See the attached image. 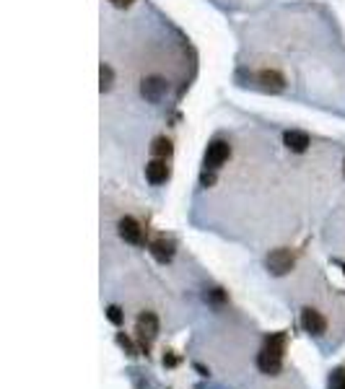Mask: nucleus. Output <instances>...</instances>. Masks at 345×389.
<instances>
[{
	"mask_svg": "<svg viewBox=\"0 0 345 389\" xmlns=\"http://www.w3.org/2000/svg\"><path fill=\"white\" fill-rule=\"evenodd\" d=\"M135 338H138L140 353L148 356V350L153 345V340L158 338V317L153 311H143L135 320Z\"/></svg>",
	"mask_w": 345,
	"mask_h": 389,
	"instance_id": "1",
	"label": "nucleus"
},
{
	"mask_svg": "<svg viewBox=\"0 0 345 389\" xmlns=\"http://www.w3.org/2000/svg\"><path fill=\"white\" fill-rule=\"evenodd\" d=\"M296 265V257L291 249H286V247H280V249H273V252L265 257V267L270 275H276V278H280V275H288V272L294 270Z\"/></svg>",
	"mask_w": 345,
	"mask_h": 389,
	"instance_id": "2",
	"label": "nucleus"
},
{
	"mask_svg": "<svg viewBox=\"0 0 345 389\" xmlns=\"http://www.w3.org/2000/svg\"><path fill=\"white\" fill-rule=\"evenodd\" d=\"M169 81L164 76H148L140 81V97L146 99L148 104H158L161 99L167 97Z\"/></svg>",
	"mask_w": 345,
	"mask_h": 389,
	"instance_id": "3",
	"label": "nucleus"
},
{
	"mask_svg": "<svg viewBox=\"0 0 345 389\" xmlns=\"http://www.w3.org/2000/svg\"><path fill=\"white\" fill-rule=\"evenodd\" d=\"M228 158H231V146H228V140L224 138H216V140H210L205 148V169H221V166L226 164Z\"/></svg>",
	"mask_w": 345,
	"mask_h": 389,
	"instance_id": "4",
	"label": "nucleus"
},
{
	"mask_svg": "<svg viewBox=\"0 0 345 389\" xmlns=\"http://www.w3.org/2000/svg\"><path fill=\"white\" fill-rule=\"evenodd\" d=\"M148 252L153 254L156 263L169 265L174 260V254H177V242H174L171 236H167V233H161V236H156L153 242L148 244Z\"/></svg>",
	"mask_w": 345,
	"mask_h": 389,
	"instance_id": "5",
	"label": "nucleus"
},
{
	"mask_svg": "<svg viewBox=\"0 0 345 389\" xmlns=\"http://www.w3.org/2000/svg\"><path fill=\"white\" fill-rule=\"evenodd\" d=\"M301 327H304V332H309V335L322 338L327 332V320L322 317V311H317L314 306H304V309H301Z\"/></svg>",
	"mask_w": 345,
	"mask_h": 389,
	"instance_id": "6",
	"label": "nucleus"
},
{
	"mask_svg": "<svg viewBox=\"0 0 345 389\" xmlns=\"http://www.w3.org/2000/svg\"><path fill=\"white\" fill-rule=\"evenodd\" d=\"M255 81L260 83L262 91H267V94H280V91L286 88V76H283L280 70H260L255 76Z\"/></svg>",
	"mask_w": 345,
	"mask_h": 389,
	"instance_id": "7",
	"label": "nucleus"
},
{
	"mask_svg": "<svg viewBox=\"0 0 345 389\" xmlns=\"http://www.w3.org/2000/svg\"><path fill=\"white\" fill-rule=\"evenodd\" d=\"M169 176H171V169H169V158H153L146 164V179L153 187L167 185Z\"/></svg>",
	"mask_w": 345,
	"mask_h": 389,
	"instance_id": "8",
	"label": "nucleus"
},
{
	"mask_svg": "<svg viewBox=\"0 0 345 389\" xmlns=\"http://www.w3.org/2000/svg\"><path fill=\"white\" fill-rule=\"evenodd\" d=\"M257 369L262 371V374H267V376H278L280 369H283V356L262 348L260 353H257Z\"/></svg>",
	"mask_w": 345,
	"mask_h": 389,
	"instance_id": "9",
	"label": "nucleus"
},
{
	"mask_svg": "<svg viewBox=\"0 0 345 389\" xmlns=\"http://www.w3.org/2000/svg\"><path fill=\"white\" fill-rule=\"evenodd\" d=\"M117 233L128 244H135V247H140V244H143V229H140V224L135 221V218H133V215H125V218H119Z\"/></svg>",
	"mask_w": 345,
	"mask_h": 389,
	"instance_id": "10",
	"label": "nucleus"
},
{
	"mask_svg": "<svg viewBox=\"0 0 345 389\" xmlns=\"http://www.w3.org/2000/svg\"><path fill=\"white\" fill-rule=\"evenodd\" d=\"M283 146H286L291 154H306L309 146H312V138L306 135L304 130H286V133H283Z\"/></svg>",
	"mask_w": 345,
	"mask_h": 389,
	"instance_id": "11",
	"label": "nucleus"
},
{
	"mask_svg": "<svg viewBox=\"0 0 345 389\" xmlns=\"http://www.w3.org/2000/svg\"><path fill=\"white\" fill-rule=\"evenodd\" d=\"M112 86H115V70H112V65L101 63V68H99V88H101V94L112 91Z\"/></svg>",
	"mask_w": 345,
	"mask_h": 389,
	"instance_id": "12",
	"label": "nucleus"
},
{
	"mask_svg": "<svg viewBox=\"0 0 345 389\" xmlns=\"http://www.w3.org/2000/svg\"><path fill=\"white\" fill-rule=\"evenodd\" d=\"M262 348L273 350V353H280L283 356V350H286V332H273V335H267L265 338V345Z\"/></svg>",
	"mask_w": 345,
	"mask_h": 389,
	"instance_id": "13",
	"label": "nucleus"
},
{
	"mask_svg": "<svg viewBox=\"0 0 345 389\" xmlns=\"http://www.w3.org/2000/svg\"><path fill=\"white\" fill-rule=\"evenodd\" d=\"M151 154H153V158H169L171 156V140L169 138H156L153 143H151Z\"/></svg>",
	"mask_w": 345,
	"mask_h": 389,
	"instance_id": "14",
	"label": "nucleus"
},
{
	"mask_svg": "<svg viewBox=\"0 0 345 389\" xmlns=\"http://www.w3.org/2000/svg\"><path fill=\"white\" fill-rule=\"evenodd\" d=\"M117 345H119V348H122V350H125L128 356H138V353H140V350L135 348V342L130 340V338H128V335H125V332H117Z\"/></svg>",
	"mask_w": 345,
	"mask_h": 389,
	"instance_id": "15",
	"label": "nucleus"
},
{
	"mask_svg": "<svg viewBox=\"0 0 345 389\" xmlns=\"http://www.w3.org/2000/svg\"><path fill=\"white\" fill-rule=\"evenodd\" d=\"M107 320L112 322V324H122L125 322V314H122V309H119L117 304H112V306H107Z\"/></svg>",
	"mask_w": 345,
	"mask_h": 389,
	"instance_id": "16",
	"label": "nucleus"
},
{
	"mask_svg": "<svg viewBox=\"0 0 345 389\" xmlns=\"http://www.w3.org/2000/svg\"><path fill=\"white\" fill-rule=\"evenodd\" d=\"M330 389H345V369H335L330 374Z\"/></svg>",
	"mask_w": 345,
	"mask_h": 389,
	"instance_id": "17",
	"label": "nucleus"
},
{
	"mask_svg": "<svg viewBox=\"0 0 345 389\" xmlns=\"http://www.w3.org/2000/svg\"><path fill=\"white\" fill-rule=\"evenodd\" d=\"M205 301L210 304H224L226 301V293H224V288H213V291L205 293Z\"/></svg>",
	"mask_w": 345,
	"mask_h": 389,
	"instance_id": "18",
	"label": "nucleus"
},
{
	"mask_svg": "<svg viewBox=\"0 0 345 389\" xmlns=\"http://www.w3.org/2000/svg\"><path fill=\"white\" fill-rule=\"evenodd\" d=\"M200 185H203V187L216 185V174H213V172H210V174H208V169H203V174H200Z\"/></svg>",
	"mask_w": 345,
	"mask_h": 389,
	"instance_id": "19",
	"label": "nucleus"
},
{
	"mask_svg": "<svg viewBox=\"0 0 345 389\" xmlns=\"http://www.w3.org/2000/svg\"><path fill=\"white\" fill-rule=\"evenodd\" d=\"M177 363H179V358L174 356V353H167V356H164V366L171 369V366H177Z\"/></svg>",
	"mask_w": 345,
	"mask_h": 389,
	"instance_id": "20",
	"label": "nucleus"
},
{
	"mask_svg": "<svg viewBox=\"0 0 345 389\" xmlns=\"http://www.w3.org/2000/svg\"><path fill=\"white\" fill-rule=\"evenodd\" d=\"M109 3H112L115 8H130V6L135 3V0H109Z\"/></svg>",
	"mask_w": 345,
	"mask_h": 389,
	"instance_id": "21",
	"label": "nucleus"
},
{
	"mask_svg": "<svg viewBox=\"0 0 345 389\" xmlns=\"http://www.w3.org/2000/svg\"><path fill=\"white\" fill-rule=\"evenodd\" d=\"M195 371L200 374V376H203V379H208V376H210V369H205L203 363H195Z\"/></svg>",
	"mask_w": 345,
	"mask_h": 389,
	"instance_id": "22",
	"label": "nucleus"
},
{
	"mask_svg": "<svg viewBox=\"0 0 345 389\" xmlns=\"http://www.w3.org/2000/svg\"><path fill=\"white\" fill-rule=\"evenodd\" d=\"M337 265H340V267H343V272H345V263H337Z\"/></svg>",
	"mask_w": 345,
	"mask_h": 389,
	"instance_id": "23",
	"label": "nucleus"
},
{
	"mask_svg": "<svg viewBox=\"0 0 345 389\" xmlns=\"http://www.w3.org/2000/svg\"><path fill=\"white\" fill-rule=\"evenodd\" d=\"M343 172H345V161H343Z\"/></svg>",
	"mask_w": 345,
	"mask_h": 389,
	"instance_id": "24",
	"label": "nucleus"
}]
</instances>
